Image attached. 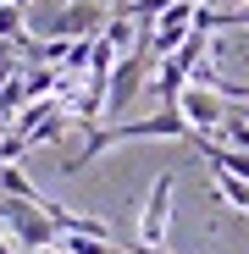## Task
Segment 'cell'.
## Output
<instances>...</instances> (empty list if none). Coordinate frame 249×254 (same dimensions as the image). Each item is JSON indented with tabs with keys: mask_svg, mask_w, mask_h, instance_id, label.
Masks as SVG:
<instances>
[{
	"mask_svg": "<svg viewBox=\"0 0 249 254\" xmlns=\"http://www.w3.org/2000/svg\"><path fill=\"white\" fill-rule=\"evenodd\" d=\"M133 138H172V144H194V127L183 122L177 105H166V111H155V116H139V122H122V127H94V133L83 138V149L67 160V177L89 172V160H100L111 144H133Z\"/></svg>",
	"mask_w": 249,
	"mask_h": 254,
	"instance_id": "6da1fadb",
	"label": "cell"
},
{
	"mask_svg": "<svg viewBox=\"0 0 249 254\" xmlns=\"http://www.w3.org/2000/svg\"><path fill=\"white\" fill-rule=\"evenodd\" d=\"M172 193H177V177H172V166H166V172L155 177V188H150V199H144V210H139V243H133V254L166 243V227H172Z\"/></svg>",
	"mask_w": 249,
	"mask_h": 254,
	"instance_id": "7a4b0ae2",
	"label": "cell"
},
{
	"mask_svg": "<svg viewBox=\"0 0 249 254\" xmlns=\"http://www.w3.org/2000/svg\"><path fill=\"white\" fill-rule=\"evenodd\" d=\"M177 111H183V122L194 127V138H222V122H227V100L216 94V89H183V100H177Z\"/></svg>",
	"mask_w": 249,
	"mask_h": 254,
	"instance_id": "3957f363",
	"label": "cell"
},
{
	"mask_svg": "<svg viewBox=\"0 0 249 254\" xmlns=\"http://www.w3.org/2000/svg\"><path fill=\"white\" fill-rule=\"evenodd\" d=\"M144 61H150V50L139 45V50H128V56L111 66V83H105V111L111 116H122V111L133 105V94L144 89Z\"/></svg>",
	"mask_w": 249,
	"mask_h": 254,
	"instance_id": "277c9868",
	"label": "cell"
},
{
	"mask_svg": "<svg viewBox=\"0 0 249 254\" xmlns=\"http://www.w3.org/2000/svg\"><path fill=\"white\" fill-rule=\"evenodd\" d=\"M6 227L28 243V254H33V249H50V243L61 238V232H56V221H50L39 204H28V199H6Z\"/></svg>",
	"mask_w": 249,
	"mask_h": 254,
	"instance_id": "5b68a950",
	"label": "cell"
},
{
	"mask_svg": "<svg viewBox=\"0 0 249 254\" xmlns=\"http://www.w3.org/2000/svg\"><path fill=\"white\" fill-rule=\"evenodd\" d=\"M105 22H111L105 0H67V11L56 17L50 39H94V33H100Z\"/></svg>",
	"mask_w": 249,
	"mask_h": 254,
	"instance_id": "8992f818",
	"label": "cell"
},
{
	"mask_svg": "<svg viewBox=\"0 0 249 254\" xmlns=\"http://www.w3.org/2000/svg\"><path fill=\"white\" fill-rule=\"evenodd\" d=\"M150 89H155L161 111H166V105H177V100H183V89H188V72H183V61H177V56H166V61L155 66V83H150Z\"/></svg>",
	"mask_w": 249,
	"mask_h": 254,
	"instance_id": "52a82bcc",
	"label": "cell"
},
{
	"mask_svg": "<svg viewBox=\"0 0 249 254\" xmlns=\"http://www.w3.org/2000/svg\"><path fill=\"white\" fill-rule=\"evenodd\" d=\"M216 193H222V204H233V210H249V183H238V177L216 172Z\"/></svg>",
	"mask_w": 249,
	"mask_h": 254,
	"instance_id": "ba28073f",
	"label": "cell"
},
{
	"mask_svg": "<svg viewBox=\"0 0 249 254\" xmlns=\"http://www.w3.org/2000/svg\"><path fill=\"white\" fill-rule=\"evenodd\" d=\"M6 33H11V39L22 33V11L11 6V0H0V39H6Z\"/></svg>",
	"mask_w": 249,
	"mask_h": 254,
	"instance_id": "9c48e42d",
	"label": "cell"
},
{
	"mask_svg": "<svg viewBox=\"0 0 249 254\" xmlns=\"http://www.w3.org/2000/svg\"><path fill=\"white\" fill-rule=\"evenodd\" d=\"M11 6H17V11H28V6H33V0H11Z\"/></svg>",
	"mask_w": 249,
	"mask_h": 254,
	"instance_id": "30bf717a",
	"label": "cell"
},
{
	"mask_svg": "<svg viewBox=\"0 0 249 254\" xmlns=\"http://www.w3.org/2000/svg\"><path fill=\"white\" fill-rule=\"evenodd\" d=\"M33 254H61V249H56V243H50V249H33Z\"/></svg>",
	"mask_w": 249,
	"mask_h": 254,
	"instance_id": "8fae6325",
	"label": "cell"
},
{
	"mask_svg": "<svg viewBox=\"0 0 249 254\" xmlns=\"http://www.w3.org/2000/svg\"><path fill=\"white\" fill-rule=\"evenodd\" d=\"M111 254H128V249H111Z\"/></svg>",
	"mask_w": 249,
	"mask_h": 254,
	"instance_id": "7c38bea8",
	"label": "cell"
}]
</instances>
